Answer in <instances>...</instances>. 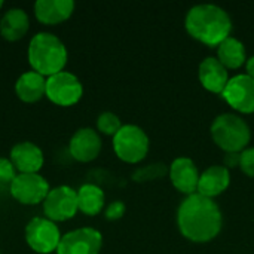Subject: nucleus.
Instances as JSON below:
<instances>
[{
    "mask_svg": "<svg viewBox=\"0 0 254 254\" xmlns=\"http://www.w3.org/2000/svg\"><path fill=\"white\" fill-rule=\"evenodd\" d=\"M103 235L94 228H79L63 235L57 254H100Z\"/></svg>",
    "mask_w": 254,
    "mask_h": 254,
    "instance_id": "obj_10",
    "label": "nucleus"
},
{
    "mask_svg": "<svg viewBox=\"0 0 254 254\" xmlns=\"http://www.w3.org/2000/svg\"><path fill=\"white\" fill-rule=\"evenodd\" d=\"M27 58L33 71L49 77L64 70L68 60V52L58 36L48 31H40L30 39Z\"/></svg>",
    "mask_w": 254,
    "mask_h": 254,
    "instance_id": "obj_3",
    "label": "nucleus"
},
{
    "mask_svg": "<svg viewBox=\"0 0 254 254\" xmlns=\"http://www.w3.org/2000/svg\"><path fill=\"white\" fill-rule=\"evenodd\" d=\"M0 37H1V36H0Z\"/></svg>",
    "mask_w": 254,
    "mask_h": 254,
    "instance_id": "obj_30",
    "label": "nucleus"
},
{
    "mask_svg": "<svg viewBox=\"0 0 254 254\" xmlns=\"http://www.w3.org/2000/svg\"><path fill=\"white\" fill-rule=\"evenodd\" d=\"M9 159L12 161L18 174H39L45 164L43 150L31 141H19L13 144Z\"/></svg>",
    "mask_w": 254,
    "mask_h": 254,
    "instance_id": "obj_13",
    "label": "nucleus"
},
{
    "mask_svg": "<svg viewBox=\"0 0 254 254\" xmlns=\"http://www.w3.org/2000/svg\"><path fill=\"white\" fill-rule=\"evenodd\" d=\"M30 28L28 13L21 7L7 9L0 18V36L7 42L21 40Z\"/></svg>",
    "mask_w": 254,
    "mask_h": 254,
    "instance_id": "obj_19",
    "label": "nucleus"
},
{
    "mask_svg": "<svg viewBox=\"0 0 254 254\" xmlns=\"http://www.w3.org/2000/svg\"><path fill=\"white\" fill-rule=\"evenodd\" d=\"M240 159H241V152L237 153V152H232V153H226L225 155V167L229 170V168H235V167H240Z\"/></svg>",
    "mask_w": 254,
    "mask_h": 254,
    "instance_id": "obj_27",
    "label": "nucleus"
},
{
    "mask_svg": "<svg viewBox=\"0 0 254 254\" xmlns=\"http://www.w3.org/2000/svg\"><path fill=\"white\" fill-rule=\"evenodd\" d=\"M121 128H122V122H121L119 116L112 112H103L97 118V129L104 135L115 137Z\"/></svg>",
    "mask_w": 254,
    "mask_h": 254,
    "instance_id": "obj_22",
    "label": "nucleus"
},
{
    "mask_svg": "<svg viewBox=\"0 0 254 254\" xmlns=\"http://www.w3.org/2000/svg\"><path fill=\"white\" fill-rule=\"evenodd\" d=\"M18 176L16 168L13 167L9 158H0V185H9Z\"/></svg>",
    "mask_w": 254,
    "mask_h": 254,
    "instance_id": "obj_24",
    "label": "nucleus"
},
{
    "mask_svg": "<svg viewBox=\"0 0 254 254\" xmlns=\"http://www.w3.org/2000/svg\"><path fill=\"white\" fill-rule=\"evenodd\" d=\"M231 185V171L225 165H211L199 176L198 192L205 198H216L222 195Z\"/></svg>",
    "mask_w": 254,
    "mask_h": 254,
    "instance_id": "obj_17",
    "label": "nucleus"
},
{
    "mask_svg": "<svg viewBox=\"0 0 254 254\" xmlns=\"http://www.w3.org/2000/svg\"><path fill=\"white\" fill-rule=\"evenodd\" d=\"M15 94L24 103H37L46 97V77L33 70L22 73L15 82Z\"/></svg>",
    "mask_w": 254,
    "mask_h": 254,
    "instance_id": "obj_18",
    "label": "nucleus"
},
{
    "mask_svg": "<svg viewBox=\"0 0 254 254\" xmlns=\"http://www.w3.org/2000/svg\"><path fill=\"white\" fill-rule=\"evenodd\" d=\"M0 254H1V253H0Z\"/></svg>",
    "mask_w": 254,
    "mask_h": 254,
    "instance_id": "obj_31",
    "label": "nucleus"
},
{
    "mask_svg": "<svg viewBox=\"0 0 254 254\" xmlns=\"http://www.w3.org/2000/svg\"><path fill=\"white\" fill-rule=\"evenodd\" d=\"M150 147L147 134L137 125H122L113 137V150L116 156L127 164L141 162Z\"/></svg>",
    "mask_w": 254,
    "mask_h": 254,
    "instance_id": "obj_5",
    "label": "nucleus"
},
{
    "mask_svg": "<svg viewBox=\"0 0 254 254\" xmlns=\"http://www.w3.org/2000/svg\"><path fill=\"white\" fill-rule=\"evenodd\" d=\"M246 74H249L252 79H254V55L247 58L246 61Z\"/></svg>",
    "mask_w": 254,
    "mask_h": 254,
    "instance_id": "obj_28",
    "label": "nucleus"
},
{
    "mask_svg": "<svg viewBox=\"0 0 254 254\" xmlns=\"http://www.w3.org/2000/svg\"><path fill=\"white\" fill-rule=\"evenodd\" d=\"M240 168L246 176L254 179V147H247L241 152Z\"/></svg>",
    "mask_w": 254,
    "mask_h": 254,
    "instance_id": "obj_25",
    "label": "nucleus"
},
{
    "mask_svg": "<svg viewBox=\"0 0 254 254\" xmlns=\"http://www.w3.org/2000/svg\"><path fill=\"white\" fill-rule=\"evenodd\" d=\"M177 226L186 240L204 244L220 234L223 216L213 199L193 193L182 201L177 210Z\"/></svg>",
    "mask_w": 254,
    "mask_h": 254,
    "instance_id": "obj_1",
    "label": "nucleus"
},
{
    "mask_svg": "<svg viewBox=\"0 0 254 254\" xmlns=\"http://www.w3.org/2000/svg\"><path fill=\"white\" fill-rule=\"evenodd\" d=\"M198 76H199L201 85L207 91L213 94H219V95H222V92L225 91L231 79L228 68L214 57H208L201 61Z\"/></svg>",
    "mask_w": 254,
    "mask_h": 254,
    "instance_id": "obj_16",
    "label": "nucleus"
},
{
    "mask_svg": "<svg viewBox=\"0 0 254 254\" xmlns=\"http://www.w3.org/2000/svg\"><path fill=\"white\" fill-rule=\"evenodd\" d=\"M61 238L57 223L46 217H34L25 226V243L34 253H57Z\"/></svg>",
    "mask_w": 254,
    "mask_h": 254,
    "instance_id": "obj_7",
    "label": "nucleus"
},
{
    "mask_svg": "<svg viewBox=\"0 0 254 254\" xmlns=\"http://www.w3.org/2000/svg\"><path fill=\"white\" fill-rule=\"evenodd\" d=\"M83 95V85L80 79L71 71L63 70L46 77V98L60 106L70 107L80 101Z\"/></svg>",
    "mask_w": 254,
    "mask_h": 254,
    "instance_id": "obj_6",
    "label": "nucleus"
},
{
    "mask_svg": "<svg viewBox=\"0 0 254 254\" xmlns=\"http://www.w3.org/2000/svg\"><path fill=\"white\" fill-rule=\"evenodd\" d=\"M165 174H167V167L164 164H152V165L137 170L134 173V180H137V182L156 180L159 177H164Z\"/></svg>",
    "mask_w": 254,
    "mask_h": 254,
    "instance_id": "obj_23",
    "label": "nucleus"
},
{
    "mask_svg": "<svg viewBox=\"0 0 254 254\" xmlns=\"http://www.w3.org/2000/svg\"><path fill=\"white\" fill-rule=\"evenodd\" d=\"M45 217L60 223V222H67L73 219L77 211V190H74L70 186L61 185L57 188H52L42 202Z\"/></svg>",
    "mask_w": 254,
    "mask_h": 254,
    "instance_id": "obj_8",
    "label": "nucleus"
},
{
    "mask_svg": "<svg viewBox=\"0 0 254 254\" xmlns=\"http://www.w3.org/2000/svg\"><path fill=\"white\" fill-rule=\"evenodd\" d=\"M125 210L127 208H125V204L122 201H113L106 207L104 216L107 220H119L121 217H124Z\"/></svg>",
    "mask_w": 254,
    "mask_h": 254,
    "instance_id": "obj_26",
    "label": "nucleus"
},
{
    "mask_svg": "<svg viewBox=\"0 0 254 254\" xmlns=\"http://www.w3.org/2000/svg\"><path fill=\"white\" fill-rule=\"evenodd\" d=\"M185 27L195 40L217 48L231 37L232 21L228 12L217 4H196L189 9Z\"/></svg>",
    "mask_w": 254,
    "mask_h": 254,
    "instance_id": "obj_2",
    "label": "nucleus"
},
{
    "mask_svg": "<svg viewBox=\"0 0 254 254\" xmlns=\"http://www.w3.org/2000/svg\"><path fill=\"white\" fill-rule=\"evenodd\" d=\"M222 97L237 112L252 115L254 113V79L246 73L232 76Z\"/></svg>",
    "mask_w": 254,
    "mask_h": 254,
    "instance_id": "obj_11",
    "label": "nucleus"
},
{
    "mask_svg": "<svg viewBox=\"0 0 254 254\" xmlns=\"http://www.w3.org/2000/svg\"><path fill=\"white\" fill-rule=\"evenodd\" d=\"M77 205L79 211L85 216H97L104 210L106 195L100 186L85 183L77 189Z\"/></svg>",
    "mask_w": 254,
    "mask_h": 254,
    "instance_id": "obj_20",
    "label": "nucleus"
},
{
    "mask_svg": "<svg viewBox=\"0 0 254 254\" xmlns=\"http://www.w3.org/2000/svg\"><path fill=\"white\" fill-rule=\"evenodd\" d=\"M211 137L225 153L243 152L252 140V131L247 122L234 113H223L211 124Z\"/></svg>",
    "mask_w": 254,
    "mask_h": 254,
    "instance_id": "obj_4",
    "label": "nucleus"
},
{
    "mask_svg": "<svg viewBox=\"0 0 254 254\" xmlns=\"http://www.w3.org/2000/svg\"><path fill=\"white\" fill-rule=\"evenodd\" d=\"M3 4H4V1H3V0H0V9L3 7Z\"/></svg>",
    "mask_w": 254,
    "mask_h": 254,
    "instance_id": "obj_29",
    "label": "nucleus"
},
{
    "mask_svg": "<svg viewBox=\"0 0 254 254\" xmlns=\"http://www.w3.org/2000/svg\"><path fill=\"white\" fill-rule=\"evenodd\" d=\"M217 60L228 70H237V68L246 65L247 54H246L244 43L232 36L228 37L217 46Z\"/></svg>",
    "mask_w": 254,
    "mask_h": 254,
    "instance_id": "obj_21",
    "label": "nucleus"
},
{
    "mask_svg": "<svg viewBox=\"0 0 254 254\" xmlns=\"http://www.w3.org/2000/svg\"><path fill=\"white\" fill-rule=\"evenodd\" d=\"M103 147L101 137L94 128H79L68 141V153L77 162H91L98 158Z\"/></svg>",
    "mask_w": 254,
    "mask_h": 254,
    "instance_id": "obj_12",
    "label": "nucleus"
},
{
    "mask_svg": "<svg viewBox=\"0 0 254 254\" xmlns=\"http://www.w3.org/2000/svg\"><path fill=\"white\" fill-rule=\"evenodd\" d=\"M74 6L73 0H37L33 9L39 22L45 25H57L73 15Z\"/></svg>",
    "mask_w": 254,
    "mask_h": 254,
    "instance_id": "obj_15",
    "label": "nucleus"
},
{
    "mask_svg": "<svg viewBox=\"0 0 254 254\" xmlns=\"http://www.w3.org/2000/svg\"><path fill=\"white\" fill-rule=\"evenodd\" d=\"M10 195L22 205H37L45 201L51 188L40 174H18L9 186Z\"/></svg>",
    "mask_w": 254,
    "mask_h": 254,
    "instance_id": "obj_9",
    "label": "nucleus"
},
{
    "mask_svg": "<svg viewBox=\"0 0 254 254\" xmlns=\"http://www.w3.org/2000/svg\"><path fill=\"white\" fill-rule=\"evenodd\" d=\"M170 180L173 186L186 196L193 195L198 192V183H199V171L196 168V164L190 158H177L173 161L170 170Z\"/></svg>",
    "mask_w": 254,
    "mask_h": 254,
    "instance_id": "obj_14",
    "label": "nucleus"
}]
</instances>
